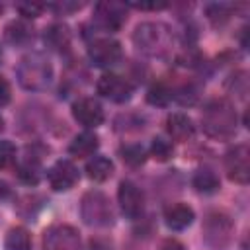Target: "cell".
Returning <instances> with one entry per match:
<instances>
[{"instance_id":"cell-7","label":"cell","mask_w":250,"mask_h":250,"mask_svg":"<svg viewBox=\"0 0 250 250\" xmlns=\"http://www.w3.org/2000/svg\"><path fill=\"white\" fill-rule=\"evenodd\" d=\"M43 250H82L78 232L68 225H57L45 230Z\"/></svg>"},{"instance_id":"cell-18","label":"cell","mask_w":250,"mask_h":250,"mask_svg":"<svg viewBox=\"0 0 250 250\" xmlns=\"http://www.w3.org/2000/svg\"><path fill=\"white\" fill-rule=\"evenodd\" d=\"M6 250H31V234L23 227H14L8 230L4 240Z\"/></svg>"},{"instance_id":"cell-19","label":"cell","mask_w":250,"mask_h":250,"mask_svg":"<svg viewBox=\"0 0 250 250\" xmlns=\"http://www.w3.org/2000/svg\"><path fill=\"white\" fill-rule=\"evenodd\" d=\"M98 148V137L94 133H80L68 146L70 154L74 156H90Z\"/></svg>"},{"instance_id":"cell-5","label":"cell","mask_w":250,"mask_h":250,"mask_svg":"<svg viewBox=\"0 0 250 250\" xmlns=\"http://www.w3.org/2000/svg\"><path fill=\"white\" fill-rule=\"evenodd\" d=\"M82 219L94 227H105L113 221L111 205L102 191H88L82 199Z\"/></svg>"},{"instance_id":"cell-9","label":"cell","mask_w":250,"mask_h":250,"mask_svg":"<svg viewBox=\"0 0 250 250\" xmlns=\"http://www.w3.org/2000/svg\"><path fill=\"white\" fill-rule=\"evenodd\" d=\"M117 199H119V207L123 211V215L127 219H137L143 213L145 207V197L143 191L129 180H123L119 184V191H117Z\"/></svg>"},{"instance_id":"cell-26","label":"cell","mask_w":250,"mask_h":250,"mask_svg":"<svg viewBox=\"0 0 250 250\" xmlns=\"http://www.w3.org/2000/svg\"><path fill=\"white\" fill-rule=\"evenodd\" d=\"M20 178L25 182V184H37L39 182V168L33 164H25L20 168Z\"/></svg>"},{"instance_id":"cell-4","label":"cell","mask_w":250,"mask_h":250,"mask_svg":"<svg viewBox=\"0 0 250 250\" xmlns=\"http://www.w3.org/2000/svg\"><path fill=\"white\" fill-rule=\"evenodd\" d=\"M203 238L205 244L213 250H223L229 246L232 238V221L225 213H209L203 223Z\"/></svg>"},{"instance_id":"cell-15","label":"cell","mask_w":250,"mask_h":250,"mask_svg":"<svg viewBox=\"0 0 250 250\" xmlns=\"http://www.w3.org/2000/svg\"><path fill=\"white\" fill-rule=\"evenodd\" d=\"M166 131H168V135L174 141H188V139L193 137L195 127H193V123H191V119L188 115H184V113H172L166 119Z\"/></svg>"},{"instance_id":"cell-11","label":"cell","mask_w":250,"mask_h":250,"mask_svg":"<svg viewBox=\"0 0 250 250\" xmlns=\"http://www.w3.org/2000/svg\"><path fill=\"white\" fill-rule=\"evenodd\" d=\"M47 180L55 191L70 189L78 182V168L70 160H59L49 168Z\"/></svg>"},{"instance_id":"cell-25","label":"cell","mask_w":250,"mask_h":250,"mask_svg":"<svg viewBox=\"0 0 250 250\" xmlns=\"http://www.w3.org/2000/svg\"><path fill=\"white\" fill-rule=\"evenodd\" d=\"M16 160V146L10 141H0V168L10 166Z\"/></svg>"},{"instance_id":"cell-21","label":"cell","mask_w":250,"mask_h":250,"mask_svg":"<svg viewBox=\"0 0 250 250\" xmlns=\"http://www.w3.org/2000/svg\"><path fill=\"white\" fill-rule=\"evenodd\" d=\"M170 90L164 86V84H154L150 90H148V94H146V100H148V104H152V105H166L168 102H170Z\"/></svg>"},{"instance_id":"cell-12","label":"cell","mask_w":250,"mask_h":250,"mask_svg":"<svg viewBox=\"0 0 250 250\" xmlns=\"http://www.w3.org/2000/svg\"><path fill=\"white\" fill-rule=\"evenodd\" d=\"M125 6L119 4V2H100L96 6V12H94V18L96 21L104 27V29H109V31H115L119 29L127 16H125Z\"/></svg>"},{"instance_id":"cell-10","label":"cell","mask_w":250,"mask_h":250,"mask_svg":"<svg viewBox=\"0 0 250 250\" xmlns=\"http://www.w3.org/2000/svg\"><path fill=\"white\" fill-rule=\"evenodd\" d=\"M88 55H90V59L96 66H111L121 59L123 53H121V45L115 39L102 37V39H96L90 45Z\"/></svg>"},{"instance_id":"cell-22","label":"cell","mask_w":250,"mask_h":250,"mask_svg":"<svg viewBox=\"0 0 250 250\" xmlns=\"http://www.w3.org/2000/svg\"><path fill=\"white\" fill-rule=\"evenodd\" d=\"M150 152H152V156L156 158V160H160V162H166L170 156H172V145L168 143V141H164V139H154L152 141V146H150Z\"/></svg>"},{"instance_id":"cell-2","label":"cell","mask_w":250,"mask_h":250,"mask_svg":"<svg viewBox=\"0 0 250 250\" xmlns=\"http://www.w3.org/2000/svg\"><path fill=\"white\" fill-rule=\"evenodd\" d=\"M137 47L146 53V55H164L168 49H170V43H172V33L166 25L162 23H141L137 25L135 29V35H133Z\"/></svg>"},{"instance_id":"cell-6","label":"cell","mask_w":250,"mask_h":250,"mask_svg":"<svg viewBox=\"0 0 250 250\" xmlns=\"http://www.w3.org/2000/svg\"><path fill=\"white\" fill-rule=\"evenodd\" d=\"M225 168L232 182L248 184L250 180V150L248 145H234L225 156Z\"/></svg>"},{"instance_id":"cell-28","label":"cell","mask_w":250,"mask_h":250,"mask_svg":"<svg viewBox=\"0 0 250 250\" xmlns=\"http://www.w3.org/2000/svg\"><path fill=\"white\" fill-rule=\"evenodd\" d=\"M10 96H12V92H10V84L0 76V107L6 105V104L10 102Z\"/></svg>"},{"instance_id":"cell-27","label":"cell","mask_w":250,"mask_h":250,"mask_svg":"<svg viewBox=\"0 0 250 250\" xmlns=\"http://www.w3.org/2000/svg\"><path fill=\"white\" fill-rule=\"evenodd\" d=\"M41 10H43V6H39V4H20V12L25 18H37Z\"/></svg>"},{"instance_id":"cell-14","label":"cell","mask_w":250,"mask_h":250,"mask_svg":"<svg viewBox=\"0 0 250 250\" xmlns=\"http://www.w3.org/2000/svg\"><path fill=\"white\" fill-rule=\"evenodd\" d=\"M164 221L172 230H184L193 223V209L186 203H172L164 209Z\"/></svg>"},{"instance_id":"cell-20","label":"cell","mask_w":250,"mask_h":250,"mask_svg":"<svg viewBox=\"0 0 250 250\" xmlns=\"http://www.w3.org/2000/svg\"><path fill=\"white\" fill-rule=\"evenodd\" d=\"M121 156H123V160H125L127 164H131V166H139V164L145 162L146 152H145V148H143L141 145H129V146L121 148Z\"/></svg>"},{"instance_id":"cell-3","label":"cell","mask_w":250,"mask_h":250,"mask_svg":"<svg viewBox=\"0 0 250 250\" xmlns=\"http://www.w3.org/2000/svg\"><path fill=\"white\" fill-rule=\"evenodd\" d=\"M18 76H20V82L23 88L41 90L51 82L49 61H45L41 55H27L18 68Z\"/></svg>"},{"instance_id":"cell-23","label":"cell","mask_w":250,"mask_h":250,"mask_svg":"<svg viewBox=\"0 0 250 250\" xmlns=\"http://www.w3.org/2000/svg\"><path fill=\"white\" fill-rule=\"evenodd\" d=\"M207 16L213 23H223L230 16V6L229 4H211V6H207Z\"/></svg>"},{"instance_id":"cell-24","label":"cell","mask_w":250,"mask_h":250,"mask_svg":"<svg viewBox=\"0 0 250 250\" xmlns=\"http://www.w3.org/2000/svg\"><path fill=\"white\" fill-rule=\"evenodd\" d=\"M45 41H49L53 47H61L62 43H66V41H68L66 27H62V25H53V27L45 33Z\"/></svg>"},{"instance_id":"cell-17","label":"cell","mask_w":250,"mask_h":250,"mask_svg":"<svg viewBox=\"0 0 250 250\" xmlns=\"http://www.w3.org/2000/svg\"><path fill=\"white\" fill-rule=\"evenodd\" d=\"M111 172H113V162H111L109 158H105V156H96V158H92V160L86 164V174H88V178L94 180V182H104V180H107V178L111 176Z\"/></svg>"},{"instance_id":"cell-13","label":"cell","mask_w":250,"mask_h":250,"mask_svg":"<svg viewBox=\"0 0 250 250\" xmlns=\"http://www.w3.org/2000/svg\"><path fill=\"white\" fill-rule=\"evenodd\" d=\"M74 119L84 127H98L104 123V109L94 98H82L72 105Z\"/></svg>"},{"instance_id":"cell-30","label":"cell","mask_w":250,"mask_h":250,"mask_svg":"<svg viewBox=\"0 0 250 250\" xmlns=\"http://www.w3.org/2000/svg\"><path fill=\"white\" fill-rule=\"evenodd\" d=\"M162 250H186V246L182 242H178V240H166L162 244Z\"/></svg>"},{"instance_id":"cell-16","label":"cell","mask_w":250,"mask_h":250,"mask_svg":"<svg viewBox=\"0 0 250 250\" xmlns=\"http://www.w3.org/2000/svg\"><path fill=\"white\" fill-rule=\"evenodd\" d=\"M193 188L199 191V193H215L219 188H221V182L217 178V174L209 168H201L193 174V180H191Z\"/></svg>"},{"instance_id":"cell-29","label":"cell","mask_w":250,"mask_h":250,"mask_svg":"<svg viewBox=\"0 0 250 250\" xmlns=\"http://www.w3.org/2000/svg\"><path fill=\"white\" fill-rule=\"evenodd\" d=\"M131 6H135V8H141V10H160V8H166V2H150V4H145V2H141V4H131Z\"/></svg>"},{"instance_id":"cell-1","label":"cell","mask_w":250,"mask_h":250,"mask_svg":"<svg viewBox=\"0 0 250 250\" xmlns=\"http://www.w3.org/2000/svg\"><path fill=\"white\" fill-rule=\"evenodd\" d=\"M201 123L209 137L229 139L236 131V111L227 100H215L205 107Z\"/></svg>"},{"instance_id":"cell-31","label":"cell","mask_w":250,"mask_h":250,"mask_svg":"<svg viewBox=\"0 0 250 250\" xmlns=\"http://www.w3.org/2000/svg\"><path fill=\"white\" fill-rule=\"evenodd\" d=\"M2 129H4V119L0 117V133H2Z\"/></svg>"},{"instance_id":"cell-8","label":"cell","mask_w":250,"mask_h":250,"mask_svg":"<svg viewBox=\"0 0 250 250\" xmlns=\"http://www.w3.org/2000/svg\"><path fill=\"white\" fill-rule=\"evenodd\" d=\"M98 94H102L104 98H107L111 102L121 104V102H127L131 98L133 86L123 76L113 74V72H107V74L100 76V80H98Z\"/></svg>"}]
</instances>
